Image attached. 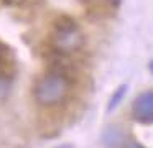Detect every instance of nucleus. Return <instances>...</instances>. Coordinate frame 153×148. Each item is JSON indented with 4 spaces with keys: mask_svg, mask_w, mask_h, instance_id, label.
<instances>
[{
    "mask_svg": "<svg viewBox=\"0 0 153 148\" xmlns=\"http://www.w3.org/2000/svg\"><path fill=\"white\" fill-rule=\"evenodd\" d=\"M50 45L59 54H69L82 48L84 35L77 23L69 16H59L53 22L50 33Z\"/></svg>",
    "mask_w": 153,
    "mask_h": 148,
    "instance_id": "1",
    "label": "nucleus"
},
{
    "mask_svg": "<svg viewBox=\"0 0 153 148\" xmlns=\"http://www.w3.org/2000/svg\"><path fill=\"white\" fill-rule=\"evenodd\" d=\"M69 92V79L64 72L53 71L46 74L35 87V99L43 107H51L66 99Z\"/></svg>",
    "mask_w": 153,
    "mask_h": 148,
    "instance_id": "2",
    "label": "nucleus"
},
{
    "mask_svg": "<svg viewBox=\"0 0 153 148\" xmlns=\"http://www.w3.org/2000/svg\"><path fill=\"white\" fill-rule=\"evenodd\" d=\"M132 117L138 123H153V91L137 95L132 104Z\"/></svg>",
    "mask_w": 153,
    "mask_h": 148,
    "instance_id": "3",
    "label": "nucleus"
},
{
    "mask_svg": "<svg viewBox=\"0 0 153 148\" xmlns=\"http://www.w3.org/2000/svg\"><path fill=\"white\" fill-rule=\"evenodd\" d=\"M100 145L104 148H123L125 145V132L115 123L107 125L100 133Z\"/></svg>",
    "mask_w": 153,
    "mask_h": 148,
    "instance_id": "4",
    "label": "nucleus"
},
{
    "mask_svg": "<svg viewBox=\"0 0 153 148\" xmlns=\"http://www.w3.org/2000/svg\"><path fill=\"white\" fill-rule=\"evenodd\" d=\"M12 68H13L12 49L4 41H0V74L12 76Z\"/></svg>",
    "mask_w": 153,
    "mask_h": 148,
    "instance_id": "5",
    "label": "nucleus"
},
{
    "mask_svg": "<svg viewBox=\"0 0 153 148\" xmlns=\"http://www.w3.org/2000/svg\"><path fill=\"white\" fill-rule=\"evenodd\" d=\"M127 91H128V84H122V86H119V87L114 91V94L110 95V99H109V104H107V112H109V114L114 112L120 105V102L123 100Z\"/></svg>",
    "mask_w": 153,
    "mask_h": 148,
    "instance_id": "6",
    "label": "nucleus"
},
{
    "mask_svg": "<svg viewBox=\"0 0 153 148\" xmlns=\"http://www.w3.org/2000/svg\"><path fill=\"white\" fill-rule=\"evenodd\" d=\"M10 89H12L10 76L0 74V100H4V99L8 97V94H10Z\"/></svg>",
    "mask_w": 153,
    "mask_h": 148,
    "instance_id": "7",
    "label": "nucleus"
},
{
    "mask_svg": "<svg viewBox=\"0 0 153 148\" xmlns=\"http://www.w3.org/2000/svg\"><path fill=\"white\" fill-rule=\"evenodd\" d=\"M81 2L86 3V5H89V7H102V5L110 3L112 0H81Z\"/></svg>",
    "mask_w": 153,
    "mask_h": 148,
    "instance_id": "8",
    "label": "nucleus"
},
{
    "mask_svg": "<svg viewBox=\"0 0 153 148\" xmlns=\"http://www.w3.org/2000/svg\"><path fill=\"white\" fill-rule=\"evenodd\" d=\"M0 2L8 5V7H22L27 0H0Z\"/></svg>",
    "mask_w": 153,
    "mask_h": 148,
    "instance_id": "9",
    "label": "nucleus"
},
{
    "mask_svg": "<svg viewBox=\"0 0 153 148\" xmlns=\"http://www.w3.org/2000/svg\"><path fill=\"white\" fill-rule=\"evenodd\" d=\"M123 148H146V147H143L142 143H138V141L132 140V141H125V145H123Z\"/></svg>",
    "mask_w": 153,
    "mask_h": 148,
    "instance_id": "10",
    "label": "nucleus"
},
{
    "mask_svg": "<svg viewBox=\"0 0 153 148\" xmlns=\"http://www.w3.org/2000/svg\"><path fill=\"white\" fill-rule=\"evenodd\" d=\"M54 148H74V147L69 143H63V145H58V147H54Z\"/></svg>",
    "mask_w": 153,
    "mask_h": 148,
    "instance_id": "11",
    "label": "nucleus"
},
{
    "mask_svg": "<svg viewBox=\"0 0 153 148\" xmlns=\"http://www.w3.org/2000/svg\"><path fill=\"white\" fill-rule=\"evenodd\" d=\"M148 68H150V72L153 74V61H150V64H148Z\"/></svg>",
    "mask_w": 153,
    "mask_h": 148,
    "instance_id": "12",
    "label": "nucleus"
}]
</instances>
